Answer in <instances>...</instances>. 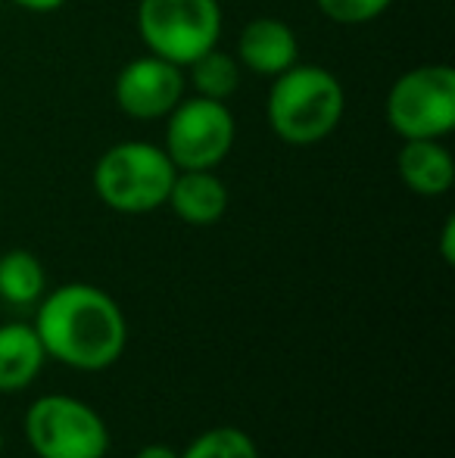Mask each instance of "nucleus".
<instances>
[{
    "mask_svg": "<svg viewBox=\"0 0 455 458\" xmlns=\"http://www.w3.org/2000/svg\"><path fill=\"white\" fill-rule=\"evenodd\" d=\"M44 352L75 371H106L125 352L128 321L119 302L94 284H63L38 302Z\"/></svg>",
    "mask_w": 455,
    "mask_h": 458,
    "instance_id": "obj_1",
    "label": "nucleus"
},
{
    "mask_svg": "<svg viewBox=\"0 0 455 458\" xmlns=\"http://www.w3.org/2000/svg\"><path fill=\"white\" fill-rule=\"evenodd\" d=\"M346 113V91L334 72L318 63H293L272 79L265 122L278 140L312 147L337 131Z\"/></svg>",
    "mask_w": 455,
    "mask_h": 458,
    "instance_id": "obj_2",
    "label": "nucleus"
},
{
    "mask_svg": "<svg viewBox=\"0 0 455 458\" xmlns=\"http://www.w3.org/2000/svg\"><path fill=\"white\" fill-rule=\"evenodd\" d=\"M178 169L153 140H119L97 157L91 184L97 199L122 216H147L165 206Z\"/></svg>",
    "mask_w": 455,
    "mask_h": 458,
    "instance_id": "obj_3",
    "label": "nucleus"
},
{
    "mask_svg": "<svg viewBox=\"0 0 455 458\" xmlns=\"http://www.w3.org/2000/svg\"><path fill=\"white\" fill-rule=\"evenodd\" d=\"M387 125L400 140H443L455 128V69L425 63L390 85L383 103Z\"/></svg>",
    "mask_w": 455,
    "mask_h": 458,
    "instance_id": "obj_4",
    "label": "nucleus"
},
{
    "mask_svg": "<svg viewBox=\"0 0 455 458\" xmlns=\"http://www.w3.org/2000/svg\"><path fill=\"white\" fill-rule=\"evenodd\" d=\"M134 19L147 54L163 56L181 69L206 50L219 47V0H140Z\"/></svg>",
    "mask_w": 455,
    "mask_h": 458,
    "instance_id": "obj_5",
    "label": "nucleus"
},
{
    "mask_svg": "<svg viewBox=\"0 0 455 458\" xmlns=\"http://www.w3.org/2000/svg\"><path fill=\"white\" fill-rule=\"evenodd\" d=\"M25 440L38 458H104L110 428L88 403L75 396H41L25 411Z\"/></svg>",
    "mask_w": 455,
    "mask_h": 458,
    "instance_id": "obj_6",
    "label": "nucleus"
},
{
    "mask_svg": "<svg viewBox=\"0 0 455 458\" xmlns=\"http://www.w3.org/2000/svg\"><path fill=\"white\" fill-rule=\"evenodd\" d=\"M237 119L228 103L209 100V97L184 94L181 103L165 115L163 150L184 169H219L234 150Z\"/></svg>",
    "mask_w": 455,
    "mask_h": 458,
    "instance_id": "obj_7",
    "label": "nucleus"
},
{
    "mask_svg": "<svg viewBox=\"0 0 455 458\" xmlns=\"http://www.w3.org/2000/svg\"><path fill=\"white\" fill-rule=\"evenodd\" d=\"M184 94H188L184 69L156 54L128 60L113 81L115 106L134 122L165 119L181 103Z\"/></svg>",
    "mask_w": 455,
    "mask_h": 458,
    "instance_id": "obj_8",
    "label": "nucleus"
},
{
    "mask_svg": "<svg viewBox=\"0 0 455 458\" xmlns=\"http://www.w3.org/2000/svg\"><path fill=\"white\" fill-rule=\"evenodd\" d=\"M234 60L247 72H256L262 79H274L284 69H291L293 63H299V38L284 19H249L240 29V35H237Z\"/></svg>",
    "mask_w": 455,
    "mask_h": 458,
    "instance_id": "obj_9",
    "label": "nucleus"
},
{
    "mask_svg": "<svg viewBox=\"0 0 455 458\" xmlns=\"http://www.w3.org/2000/svg\"><path fill=\"white\" fill-rule=\"evenodd\" d=\"M231 193L228 184L215 175V169H184L175 175L169 191V206L184 225L194 228H209V225L222 222L228 212Z\"/></svg>",
    "mask_w": 455,
    "mask_h": 458,
    "instance_id": "obj_10",
    "label": "nucleus"
},
{
    "mask_svg": "<svg viewBox=\"0 0 455 458\" xmlns=\"http://www.w3.org/2000/svg\"><path fill=\"white\" fill-rule=\"evenodd\" d=\"M396 175L418 197H443L455 184V159L443 140H402Z\"/></svg>",
    "mask_w": 455,
    "mask_h": 458,
    "instance_id": "obj_11",
    "label": "nucleus"
},
{
    "mask_svg": "<svg viewBox=\"0 0 455 458\" xmlns=\"http://www.w3.org/2000/svg\"><path fill=\"white\" fill-rule=\"evenodd\" d=\"M44 344L38 331L25 321L0 325V393H19L41 374Z\"/></svg>",
    "mask_w": 455,
    "mask_h": 458,
    "instance_id": "obj_12",
    "label": "nucleus"
},
{
    "mask_svg": "<svg viewBox=\"0 0 455 458\" xmlns=\"http://www.w3.org/2000/svg\"><path fill=\"white\" fill-rule=\"evenodd\" d=\"M47 293V272L29 250H10L0 256V300L16 309L35 306Z\"/></svg>",
    "mask_w": 455,
    "mask_h": 458,
    "instance_id": "obj_13",
    "label": "nucleus"
},
{
    "mask_svg": "<svg viewBox=\"0 0 455 458\" xmlns=\"http://www.w3.org/2000/svg\"><path fill=\"white\" fill-rule=\"evenodd\" d=\"M184 79H188V88L197 97L228 103L240 88V63L222 47H213L184 66Z\"/></svg>",
    "mask_w": 455,
    "mask_h": 458,
    "instance_id": "obj_14",
    "label": "nucleus"
},
{
    "mask_svg": "<svg viewBox=\"0 0 455 458\" xmlns=\"http://www.w3.org/2000/svg\"><path fill=\"white\" fill-rule=\"evenodd\" d=\"M178 458H259L256 440L240 428H213L194 437Z\"/></svg>",
    "mask_w": 455,
    "mask_h": 458,
    "instance_id": "obj_15",
    "label": "nucleus"
},
{
    "mask_svg": "<svg viewBox=\"0 0 455 458\" xmlns=\"http://www.w3.org/2000/svg\"><path fill=\"white\" fill-rule=\"evenodd\" d=\"M318 13L337 25H365L393 6V0H316Z\"/></svg>",
    "mask_w": 455,
    "mask_h": 458,
    "instance_id": "obj_16",
    "label": "nucleus"
},
{
    "mask_svg": "<svg viewBox=\"0 0 455 458\" xmlns=\"http://www.w3.org/2000/svg\"><path fill=\"white\" fill-rule=\"evenodd\" d=\"M13 4H16L19 10H25V13H38V16H44V13L63 10L69 0H13Z\"/></svg>",
    "mask_w": 455,
    "mask_h": 458,
    "instance_id": "obj_17",
    "label": "nucleus"
},
{
    "mask_svg": "<svg viewBox=\"0 0 455 458\" xmlns=\"http://www.w3.org/2000/svg\"><path fill=\"white\" fill-rule=\"evenodd\" d=\"M440 253H443L446 266H452V262H455V218L452 216L443 222V234H440Z\"/></svg>",
    "mask_w": 455,
    "mask_h": 458,
    "instance_id": "obj_18",
    "label": "nucleus"
},
{
    "mask_svg": "<svg viewBox=\"0 0 455 458\" xmlns=\"http://www.w3.org/2000/svg\"><path fill=\"white\" fill-rule=\"evenodd\" d=\"M134 458H178V453L172 446H165V443H150V446H144Z\"/></svg>",
    "mask_w": 455,
    "mask_h": 458,
    "instance_id": "obj_19",
    "label": "nucleus"
},
{
    "mask_svg": "<svg viewBox=\"0 0 455 458\" xmlns=\"http://www.w3.org/2000/svg\"><path fill=\"white\" fill-rule=\"evenodd\" d=\"M0 455H4V430H0Z\"/></svg>",
    "mask_w": 455,
    "mask_h": 458,
    "instance_id": "obj_20",
    "label": "nucleus"
}]
</instances>
